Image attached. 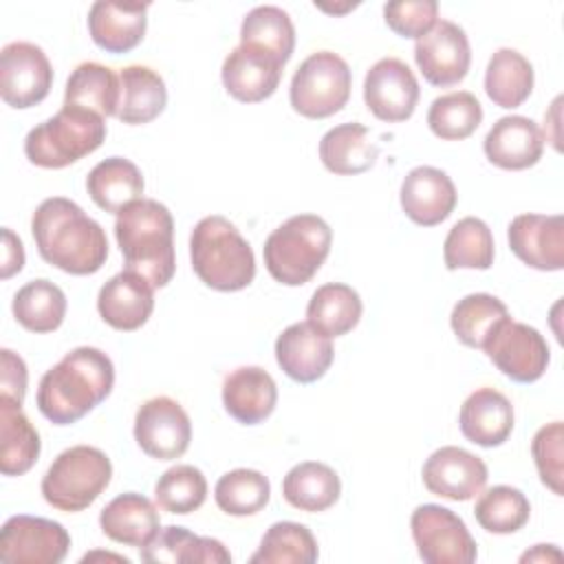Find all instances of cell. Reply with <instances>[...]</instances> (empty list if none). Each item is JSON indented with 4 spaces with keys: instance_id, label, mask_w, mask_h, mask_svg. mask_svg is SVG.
I'll list each match as a JSON object with an SVG mask.
<instances>
[{
    "instance_id": "37",
    "label": "cell",
    "mask_w": 564,
    "mask_h": 564,
    "mask_svg": "<svg viewBox=\"0 0 564 564\" xmlns=\"http://www.w3.org/2000/svg\"><path fill=\"white\" fill-rule=\"evenodd\" d=\"M240 44L256 46L284 66L295 48V29L289 13L273 4L251 9L240 26Z\"/></svg>"
},
{
    "instance_id": "45",
    "label": "cell",
    "mask_w": 564,
    "mask_h": 564,
    "mask_svg": "<svg viewBox=\"0 0 564 564\" xmlns=\"http://www.w3.org/2000/svg\"><path fill=\"white\" fill-rule=\"evenodd\" d=\"M564 425L562 421H553L542 425L533 441H531V454L540 474V480L555 494L562 496L564 487V465H562V456H564Z\"/></svg>"
},
{
    "instance_id": "20",
    "label": "cell",
    "mask_w": 564,
    "mask_h": 564,
    "mask_svg": "<svg viewBox=\"0 0 564 564\" xmlns=\"http://www.w3.org/2000/svg\"><path fill=\"white\" fill-rule=\"evenodd\" d=\"M401 207L405 216L421 225H441L456 207L458 194L452 178L432 165H419L410 170L401 183Z\"/></svg>"
},
{
    "instance_id": "10",
    "label": "cell",
    "mask_w": 564,
    "mask_h": 564,
    "mask_svg": "<svg viewBox=\"0 0 564 564\" xmlns=\"http://www.w3.org/2000/svg\"><path fill=\"white\" fill-rule=\"evenodd\" d=\"M494 366L516 383L538 381L551 361L549 344L538 328L507 317L482 346Z\"/></svg>"
},
{
    "instance_id": "23",
    "label": "cell",
    "mask_w": 564,
    "mask_h": 564,
    "mask_svg": "<svg viewBox=\"0 0 564 564\" xmlns=\"http://www.w3.org/2000/svg\"><path fill=\"white\" fill-rule=\"evenodd\" d=\"M148 2H93L88 11V33L106 53H128L145 35Z\"/></svg>"
},
{
    "instance_id": "40",
    "label": "cell",
    "mask_w": 564,
    "mask_h": 564,
    "mask_svg": "<svg viewBox=\"0 0 564 564\" xmlns=\"http://www.w3.org/2000/svg\"><path fill=\"white\" fill-rule=\"evenodd\" d=\"M317 540L300 522H275L267 529L258 551L249 557L253 564H313L317 562Z\"/></svg>"
},
{
    "instance_id": "29",
    "label": "cell",
    "mask_w": 564,
    "mask_h": 564,
    "mask_svg": "<svg viewBox=\"0 0 564 564\" xmlns=\"http://www.w3.org/2000/svg\"><path fill=\"white\" fill-rule=\"evenodd\" d=\"M119 108L117 119L128 126H143L154 121L167 104V88L163 77L148 66H126L119 70Z\"/></svg>"
},
{
    "instance_id": "24",
    "label": "cell",
    "mask_w": 564,
    "mask_h": 564,
    "mask_svg": "<svg viewBox=\"0 0 564 564\" xmlns=\"http://www.w3.org/2000/svg\"><path fill=\"white\" fill-rule=\"evenodd\" d=\"M278 403V386L260 366H240L223 379V405L242 425H256L271 416Z\"/></svg>"
},
{
    "instance_id": "43",
    "label": "cell",
    "mask_w": 564,
    "mask_h": 564,
    "mask_svg": "<svg viewBox=\"0 0 564 564\" xmlns=\"http://www.w3.org/2000/svg\"><path fill=\"white\" fill-rule=\"evenodd\" d=\"M480 121L482 106L476 95L467 90L441 95L427 110V126L443 141H460L471 137Z\"/></svg>"
},
{
    "instance_id": "38",
    "label": "cell",
    "mask_w": 564,
    "mask_h": 564,
    "mask_svg": "<svg viewBox=\"0 0 564 564\" xmlns=\"http://www.w3.org/2000/svg\"><path fill=\"white\" fill-rule=\"evenodd\" d=\"M509 317L502 300L489 293H469L456 302L449 315V324L460 344L469 348H480L498 328L500 322Z\"/></svg>"
},
{
    "instance_id": "11",
    "label": "cell",
    "mask_w": 564,
    "mask_h": 564,
    "mask_svg": "<svg viewBox=\"0 0 564 564\" xmlns=\"http://www.w3.org/2000/svg\"><path fill=\"white\" fill-rule=\"evenodd\" d=\"M68 549V531L48 518L11 516L0 531V560L4 564H59Z\"/></svg>"
},
{
    "instance_id": "8",
    "label": "cell",
    "mask_w": 564,
    "mask_h": 564,
    "mask_svg": "<svg viewBox=\"0 0 564 564\" xmlns=\"http://www.w3.org/2000/svg\"><path fill=\"white\" fill-rule=\"evenodd\" d=\"M350 86L352 75L346 59L333 51H317L293 73L289 99L297 115L326 119L348 104Z\"/></svg>"
},
{
    "instance_id": "9",
    "label": "cell",
    "mask_w": 564,
    "mask_h": 564,
    "mask_svg": "<svg viewBox=\"0 0 564 564\" xmlns=\"http://www.w3.org/2000/svg\"><path fill=\"white\" fill-rule=\"evenodd\" d=\"M419 557L427 564H471L476 542L463 518L441 505H421L410 518Z\"/></svg>"
},
{
    "instance_id": "4",
    "label": "cell",
    "mask_w": 564,
    "mask_h": 564,
    "mask_svg": "<svg viewBox=\"0 0 564 564\" xmlns=\"http://www.w3.org/2000/svg\"><path fill=\"white\" fill-rule=\"evenodd\" d=\"M189 258L198 280L214 291H240L256 278L253 249L225 216H205L196 223Z\"/></svg>"
},
{
    "instance_id": "44",
    "label": "cell",
    "mask_w": 564,
    "mask_h": 564,
    "mask_svg": "<svg viewBox=\"0 0 564 564\" xmlns=\"http://www.w3.org/2000/svg\"><path fill=\"white\" fill-rule=\"evenodd\" d=\"M207 498V480L194 465H174L154 485V500L167 513L187 516Z\"/></svg>"
},
{
    "instance_id": "31",
    "label": "cell",
    "mask_w": 564,
    "mask_h": 564,
    "mask_svg": "<svg viewBox=\"0 0 564 564\" xmlns=\"http://www.w3.org/2000/svg\"><path fill=\"white\" fill-rule=\"evenodd\" d=\"M86 189L97 207L110 214H119L132 200L143 198V174L132 161L123 156H110L99 161L88 172Z\"/></svg>"
},
{
    "instance_id": "2",
    "label": "cell",
    "mask_w": 564,
    "mask_h": 564,
    "mask_svg": "<svg viewBox=\"0 0 564 564\" xmlns=\"http://www.w3.org/2000/svg\"><path fill=\"white\" fill-rule=\"evenodd\" d=\"M115 386L110 357L93 346L66 352L37 386V410L53 425H73L95 410Z\"/></svg>"
},
{
    "instance_id": "15",
    "label": "cell",
    "mask_w": 564,
    "mask_h": 564,
    "mask_svg": "<svg viewBox=\"0 0 564 564\" xmlns=\"http://www.w3.org/2000/svg\"><path fill=\"white\" fill-rule=\"evenodd\" d=\"M414 59L432 86H454L463 82L469 70V40L458 24L438 20L423 37L416 40Z\"/></svg>"
},
{
    "instance_id": "14",
    "label": "cell",
    "mask_w": 564,
    "mask_h": 564,
    "mask_svg": "<svg viewBox=\"0 0 564 564\" xmlns=\"http://www.w3.org/2000/svg\"><path fill=\"white\" fill-rule=\"evenodd\" d=\"M419 95L421 88L412 68L399 57H383L366 73L364 101L379 121L399 123L410 119Z\"/></svg>"
},
{
    "instance_id": "22",
    "label": "cell",
    "mask_w": 564,
    "mask_h": 564,
    "mask_svg": "<svg viewBox=\"0 0 564 564\" xmlns=\"http://www.w3.org/2000/svg\"><path fill=\"white\" fill-rule=\"evenodd\" d=\"M485 156L502 170L533 167L544 152V134L540 126L522 115L500 117L485 137Z\"/></svg>"
},
{
    "instance_id": "33",
    "label": "cell",
    "mask_w": 564,
    "mask_h": 564,
    "mask_svg": "<svg viewBox=\"0 0 564 564\" xmlns=\"http://www.w3.org/2000/svg\"><path fill=\"white\" fill-rule=\"evenodd\" d=\"M119 97V75L99 62H84L70 73L66 82L64 106H77L106 119L117 117Z\"/></svg>"
},
{
    "instance_id": "30",
    "label": "cell",
    "mask_w": 564,
    "mask_h": 564,
    "mask_svg": "<svg viewBox=\"0 0 564 564\" xmlns=\"http://www.w3.org/2000/svg\"><path fill=\"white\" fill-rule=\"evenodd\" d=\"M379 156V148L370 141L366 126L350 121L330 128L319 141V159L324 167L339 176L368 172Z\"/></svg>"
},
{
    "instance_id": "46",
    "label": "cell",
    "mask_w": 564,
    "mask_h": 564,
    "mask_svg": "<svg viewBox=\"0 0 564 564\" xmlns=\"http://www.w3.org/2000/svg\"><path fill=\"white\" fill-rule=\"evenodd\" d=\"M386 24L401 37H423L438 22V2L399 0L383 7Z\"/></svg>"
},
{
    "instance_id": "6",
    "label": "cell",
    "mask_w": 564,
    "mask_h": 564,
    "mask_svg": "<svg viewBox=\"0 0 564 564\" xmlns=\"http://www.w3.org/2000/svg\"><path fill=\"white\" fill-rule=\"evenodd\" d=\"M104 139V117L77 106H62L57 115L29 130L24 139V154L37 167L62 170L93 154Z\"/></svg>"
},
{
    "instance_id": "3",
    "label": "cell",
    "mask_w": 564,
    "mask_h": 564,
    "mask_svg": "<svg viewBox=\"0 0 564 564\" xmlns=\"http://www.w3.org/2000/svg\"><path fill=\"white\" fill-rule=\"evenodd\" d=\"M115 238L128 271L143 275L154 289L172 280L176 271L174 218L163 203L139 198L126 205L117 214Z\"/></svg>"
},
{
    "instance_id": "32",
    "label": "cell",
    "mask_w": 564,
    "mask_h": 564,
    "mask_svg": "<svg viewBox=\"0 0 564 564\" xmlns=\"http://www.w3.org/2000/svg\"><path fill=\"white\" fill-rule=\"evenodd\" d=\"M339 494L341 482L337 471L317 460H306L291 467L282 480L284 500L291 507L308 513L330 509L339 500Z\"/></svg>"
},
{
    "instance_id": "17",
    "label": "cell",
    "mask_w": 564,
    "mask_h": 564,
    "mask_svg": "<svg viewBox=\"0 0 564 564\" xmlns=\"http://www.w3.org/2000/svg\"><path fill=\"white\" fill-rule=\"evenodd\" d=\"M421 476L430 494L456 502L471 500L485 489L489 478L482 458L456 445H445L432 452Z\"/></svg>"
},
{
    "instance_id": "34",
    "label": "cell",
    "mask_w": 564,
    "mask_h": 564,
    "mask_svg": "<svg viewBox=\"0 0 564 564\" xmlns=\"http://www.w3.org/2000/svg\"><path fill=\"white\" fill-rule=\"evenodd\" d=\"M364 313L359 293L341 282L322 284L308 300L306 322L326 337L350 333Z\"/></svg>"
},
{
    "instance_id": "36",
    "label": "cell",
    "mask_w": 564,
    "mask_h": 564,
    "mask_svg": "<svg viewBox=\"0 0 564 564\" xmlns=\"http://www.w3.org/2000/svg\"><path fill=\"white\" fill-rule=\"evenodd\" d=\"M13 317L31 333H53L66 315V295L51 280L37 278L26 282L13 295Z\"/></svg>"
},
{
    "instance_id": "48",
    "label": "cell",
    "mask_w": 564,
    "mask_h": 564,
    "mask_svg": "<svg viewBox=\"0 0 564 564\" xmlns=\"http://www.w3.org/2000/svg\"><path fill=\"white\" fill-rule=\"evenodd\" d=\"M24 267V247L22 240L9 229L2 227V280H9Z\"/></svg>"
},
{
    "instance_id": "5",
    "label": "cell",
    "mask_w": 564,
    "mask_h": 564,
    "mask_svg": "<svg viewBox=\"0 0 564 564\" xmlns=\"http://www.w3.org/2000/svg\"><path fill=\"white\" fill-rule=\"evenodd\" d=\"M333 231L322 216L297 214L275 227L262 256L269 275L286 286L306 284L330 253Z\"/></svg>"
},
{
    "instance_id": "18",
    "label": "cell",
    "mask_w": 564,
    "mask_h": 564,
    "mask_svg": "<svg viewBox=\"0 0 564 564\" xmlns=\"http://www.w3.org/2000/svg\"><path fill=\"white\" fill-rule=\"evenodd\" d=\"M335 357L333 341L308 322L286 326L275 339L278 366L297 383H313L326 375Z\"/></svg>"
},
{
    "instance_id": "42",
    "label": "cell",
    "mask_w": 564,
    "mask_h": 564,
    "mask_svg": "<svg viewBox=\"0 0 564 564\" xmlns=\"http://www.w3.org/2000/svg\"><path fill=\"white\" fill-rule=\"evenodd\" d=\"M474 516L485 531L507 535L520 531L529 522L531 505L520 489L496 485L480 494L474 507Z\"/></svg>"
},
{
    "instance_id": "41",
    "label": "cell",
    "mask_w": 564,
    "mask_h": 564,
    "mask_svg": "<svg viewBox=\"0 0 564 564\" xmlns=\"http://www.w3.org/2000/svg\"><path fill=\"white\" fill-rule=\"evenodd\" d=\"M214 498L218 509L227 516H253L267 507L271 498V485L262 471L240 467L218 478Z\"/></svg>"
},
{
    "instance_id": "47",
    "label": "cell",
    "mask_w": 564,
    "mask_h": 564,
    "mask_svg": "<svg viewBox=\"0 0 564 564\" xmlns=\"http://www.w3.org/2000/svg\"><path fill=\"white\" fill-rule=\"evenodd\" d=\"M26 364L20 355L9 348L0 350V397H9L18 403L24 401L26 394Z\"/></svg>"
},
{
    "instance_id": "19",
    "label": "cell",
    "mask_w": 564,
    "mask_h": 564,
    "mask_svg": "<svg viewBox=\"0 0 564 564\" xmlns=\"http://www.w3.org/2000/svg\"><path fill=\"white\" fill-rule=\"evenodd\" d=\"M220 77L225 90L236 101L258 104L269 99L280 86L282 64L256 46L240 44L225 57Z\"/></svg>"
},
{
    "instance_id": "26",
    "label": "cell",
    "mask_w": 564,
    "mask_h": 564,
    "mask_svg": "<svg viewBox=\"0 0 564 564\" xmlns=\"http://www.w3.org/2000/svg\"><path fill=\"white\" fill-rule=\"evenodd\" d=\"M99 527L112 542L143 549L161 531L154 502L137 491L112 498L99 513Z\"/></svg>"
},
{
    "instance_id": "1",
    "label": "cell",
    "mask_w": 564,
    "mask_h": 564,
    "mask_svg": "<svg viewBox=\"0 0 564 564\" xmlns=\"http://www.w3.org/2000/svg\"><path fill=\"white\" fill-rule=\"evenodd\" d=\"M31 234L42 260L64 273L93 275L106 264V231L70 198L42 200L33 212Z\"/></svg>"
},
{
    "instance_id": "7",
    "label": "cell",
    "mask_w": 564,
    "mask_h": 564,
    "mask_svg": "<svg viewBox=\"0 0 564 564\" xmlns=\"http://www.w3.org/2000/svg\"><path fill=\"white\" fill-rule=\"evenodd\" d=\"M110 458L93 445H75L64 449L42 478L44 500L66 513L88 509L110 485Z\"/></svg>"
},
{
    "instance_id": "27",
    "label": "cell",
    "mask_w": 564,
    "mask_h": 564,
    "mask_svg": "<svg viewBox=\"0 0 564 564\" xmlns=\"http://www.w3.org/2000/svg\"><path fill=\"white\" fill-rule=\"evenodd\" d=\"M141 560L148 564H227L231 553L216 538H203L185 527L170 524L141 549Z\"/></svg>"
},
{
    "instance_id": "39",
    "label": "cell",
    "mask_w": 564,
    "mask_h": 564,
    "mask_svg": "<svg viewBox=\"0 0 564 564\" xmlns=\"http://www.w3.org/2000/svg\"><path fill=\"white\" fill-rule=\"evenodd\" d=\"M443 260L449 271L489 269L494 264V236L487 223L476 216L460 218L445 238Z\"/></svg>"
},
{
    "instance_id": "12",
    "label": "cell",
    "mask_w": 564,
    "mask_h": 564,
    "mask_svg": "<svg viewBox=\"0 0 564 564\" xmlns=\"http://www.w3.org/2000/svg\"><path fill=\"white\" fill-rule=\"evenodd\" d=\"M53 86V66L33 42H11L0 51V97L24 110L46 99Z\"/></svg>"
},
{
    "instance_id": "21",
    "label": "cell",
    "mask_w": 564,
    "mask_h": 564,
    "mask_svg": "<svg viewBox=\"0 0 564 564\" xmlns=\"http://www.w3.org/2000/svg\"><path fill=\"white\" fill-rule=\"evenodd\" d=\"M97 311L115 330H137L154 311V286L143 275L126 269L99 289Z\"/></svg>"
},
{
    "instance_id": "49",
    "label": "cell",
    "mask_w": 564,
    "mask_h": 564,
    "mask_svg": "<svg viewBox=\"0 0 564 564\" xmlns=\"http://www.w3.org/2000/svg\"><path fill=\"white\" fill-rule=\"evenodd\" d=\"M549 560H555V562L562 560V553L553 544H538L533 551H527L520 557V562H549Z\"/></svg>"
},
{
    "instance_id": "50",
    "label": "cell",
    "mask_w": 564,
    "mask_h": 564,
    "mask_svg": "<svg viewBox=\"0 0 564 564\" xmlns=\"http://www.w3.org/2000/svg\"><path fill=\"white\" fill-rule=\"evenodd\" d=\"M93 560H112V562L128 564V557H123V555H112V553H88V555L82 557V562H93Z\"/></svg>"
},
{
    "instance_id": "13",
    "label": "cell",
    "mask_w": 564,
    "mask_h": 564,
    "mask_svg": "<svg viewBox=\"0 0 564 564\" xmlns=\"http://www.w3.org/2000/svg\"><path fill=\"white\" fill-rule=\"evenodd\" d=\"M134 441L150 458H181L192 441V421L172 397H152L134 414Z\"/></svg>"
},
{
    "instance_id": "16",
    "label": "cell",
    "mask_w": 564,
    "mask_h": 564,
    "mask_svg": "<svg viewBox=\"0 0 564 564\" xmlns=\"http://www.w3.org/2000/svg\"><path fill=\"white\" fill-rule=\"evenodd\" d=\"M509 247L518 260L538 271L564 269V216L518 214L507 229Z\"/></svg>"
},
{
    "instance_id": "28",
    "label": "cell",
    "mask_w": 564,
    "mask_h": 564,
    "mask_svg": "<svg viewBox=\"0 0 564 564\" xmlns=\"http://www.w3.org/2000/svg\"><path fill=\"white\" fill-rule=\"evenodd\" d=\"M40 449V434L22 412V403L0 397V471L4 476L26 474L35 465Z\"/></svg>"
},
{
    "instance_id": "35",
    "label": "cell",
    "mask_w": 564,
    "mask_h": 564,
    "mask_svg": "<svg viewBox=\"0 0 564 564\" xmlns=\"http://www.w3.org/2000/svg\"><path fill=\"white\" fill-rule=\"evenodd\" d=\"M533 90V66L516 48H498L485 70V93L500 108L522 106Z\"/></svg>"
},
{
    "instance_id": "25",
    "label": "cell",
    "mask_w": 564,
    "mask_h": 564,
    "mask_svg": "<svg viewBox=\"0 0 564 564\" xmlns=\"http://www.w3.org/2000/svg\"><path fill=\"white\" fill-rule=\"evenodd\" d=\"M458 425L467 441L480 447H498L511 436L513 405L502 392L478 388L460 405Z\"/></svg>"
}]
</instances>
